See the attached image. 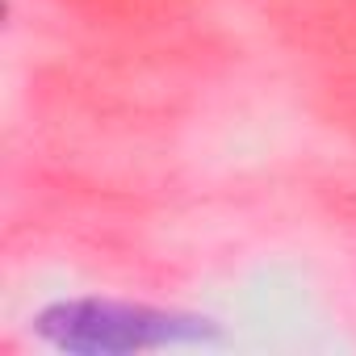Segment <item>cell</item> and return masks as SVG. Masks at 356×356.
<instances>
[{
	"mask_svg": "<svg viewBox=\"0 0 356 356\" xmlns=\"http://www.w3.org/2000/svg\"><path fill=\"white\" fill-rule=\"evenodd\" d=\"M38 335L63 352L113 356V352H151L172 343H197L210 335V323L197 314H176L109 298H76L38 314Z\"/></svg>",
	"mask_w": 356,
	"mask_h": 356,
	"instance_id": "cell-1",
	"label": "cell"
}]
</instances>
